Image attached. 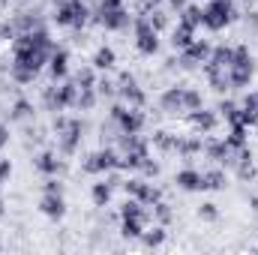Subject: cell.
Masks as SVG:
<instances>
[{"instance_id":"cell-39","label":"cell","mask_w":258,"mask_h":255,"mask_svg":"<svg viewBox=\"0 0 258 255\" xmlns=\"http://www.w3.org/2000/svg\"><path fill=\"white\" fill-rule=\"evenodd\" d=\"M0 216H3V201H0Z\"/></svg>"},{"instance_id":"cell-22","label":"cell","mask_w":258,"mask_h":255,"mask_svg":"<svg viewBox=\"0 0 258 255\" xmlns=\"http://www.w3.org/2000/svg\"><path fill=\"white\" fill-rule=\"evenodd\" d=\"M162 105H165V108H180V105H183V90H177V87L168 90V93L162 96Z\"/></svg>"},{"instance_id":"cell-25","label":"cell","mask_w":258,"mask_h":255,"mask_svg":"<svg viewBox=\"0 0 258 255\" xmlns=\"http://www.w3.org/2000/svg\"><path fill=\"white\" fill-rule=\"evenodd\" d=\"M36 165H39L45 174H54V171H57V159H54L51 153H42V156L36 159Z\"/></svg>"},{"instance_id":"cell-17","label":"cell","mask_w":258,"mask_h":255,"mask_svg":"<svg viewBox=\"0 0 258 255\" xmlns=\"http://www.w3.org/2000/svg\"><path fill=\"white\" fill-rule=\"evenodd\" d=\"M144 225V216H123V234L126 237H138Z\"/></svg>"},{"instance_id":"cell-6","label":"cell","mask_w":258,"mask_h":255,"mask_svg":"<svg viewBox=\"0 0 258 255\" xmlns=\"http://www.w3.org/2000/svg\"><path fill=\"white\" fill-rule=\"evenodd\" d=\"M120 165V159L111 153V150H102V153H93L90 159H87V171H108V168H117Z\"/></svg>"},{"instance_id":"cell-14","label":"cell","mask_w":258,"mask_h":255,"mask_svg":"<svg viewBox=\"0 0 258 255\" xmlns=\"http://www.w3.org/2000/svg\"><path fill=\"white\" fill-rule=\"evenodd\" d=\"M120 93L126 96L129 102H135V105H141V102H144V93L135 87V81H132L129 75H123V90H120Z\"/></svg>"},{"instance_id":"cell-1","label":"cell","mask_w":258,"mask_h":255,"mask_svg":"<svg viewBox=\"0 0 258 255\" xmlns=\"http://www.w3.org/2000/svg\"><path fill=\"white\" fill-rule=\"evenodd\" d=\"M249 78H252V60H249L246 45H240V48H234V57L228 66V81L234 87H243V84H249Z\"/></svg>"},{"instance_id":"cell-40","label":"cell","mask_w":258,"mask_h":255,"mask_svg":"<svg viewBox=\"0 0 258 255\" xmlns=\"http://www.w3.org/2000/svg\"><path fill=\"white\" fill-rule=\"evenodd\" d=\"M147 3H159V0H147Z\"/></svg>"},{"instance_id":"cell-2","label":"cell","mask_w":258,"mask_h":255,"mask_svg":"<svg viewBox=\"0 0 258 255\" xmlns=\"http://www.w3.org/2000/svg\"><path fill=\"white\" fill-rule=\"evenodd\" d=\"M228 21H231V3H228V0H213V3L204 9V21H201V24H207L210 30H222Z\"/></svg>"},{"instance_id":"cell-12","label":"cell","mask_w":258,"mask_h":255,"mask_svg":"<svg viewBox=\"0 0 258 255\" xmlns=\"http://www.w3.org/2000/svg\"><path fill=\"white\" fill-rule=\"evenodd\" d=\"M66 63H69V54H66L63 48H60V51H54V54H51V66H48V69H51V75H54V78H63V75H66Z\"/></svg>"},{"instance_id":"cell-33","label":"cell","mask_w":258,"mask_h":255,"mask_svg":"<svg viewBox=\"0 0 258 255\" xmlns=\"http://www.w3.org/2000/svg\"><path fill=\"white\" fill-rule=\"evenodd\" d=\"M147 21L153 24V30H159V27H165V15H159V12H153V15H150Z\"/></svg>"},{"instance_id":"cell-11","label":"cell","mask_w":258,"mask_h":255,"mask_svg":"<svg viewBox=\"0 0 258 255\" xmlns=\"http://www.w3.org/2000/svg\"><path fill=\"white\" fill-rule=\"evenodd\" d=\"M177 183L183 186V189H204V177L192 171V168H186V171H180L177 174Z\"/></svg>"},{"instance_id":"cell-34","label":"cell","mask_w":258,"mask_h":255,"mask_svg":"<svg viewBox=\"0 0 258 255\" xmlns=\"http://www.w3.org/2000/svg\"><path fill=\"white\" fill-rule=\"evenodd\" d=\"M156 213H159V219H162V222H168V219H171V210H168V204H156Z\"/></svg>"},{"instance_id":"cell-9","label":"cell","mask_w":258,"mask_h":255,"mask_svg":"<svg viewBox=\"0 0 258 255\" xmlns=\"http://www.w3.org/2000/svg\"><path fill=\"white\" fill-rule=\"evenodd\" d=\"M69 102H75V87H72V84H63L60 90H51V93H48V105H51V108H54V105L60 108V105H69Z\"/></svg>"},{"instance_id":"cell-27","label":"cell","mask_w":258,"mask_h":255,"mask_svg":"<svg viewBox=\"0 0 258 255\" xmlns=\"http://www.w3.org/2000/svg\"><path fill=\"white\" fill-rule=\"evenodd\" d=\"M183 105H186V108H201V96H198V93H195V90H183Z\"/></svg>"},{"instance_id":"cell-36","label":"cell","mask_w":258,"mask_h":255,"mask_svg":"<svg viewBox=\"0 0 258 255\" xmlns=\"http://www.w3.org/2000/svg\"><path fill=\"white\" fill-rule=\"evenodd\" d=\"M6 141H9V135H6V129L0 126V147H3V144H6Z\"/></svg>"},{"instance_id":"cell-15","label":"cell","mask_w":258,"mask_h":255,"mask_svg":"<svg viewBox=\"0 0 258 255\" xmlns=\"http://www.w3.org/2000/svg\"><path fill=\"white\" fill-rule=\"evenodd\" d=\"M171 42H174V45H177V48H186V45H189V42H192V27H189V24H183V21H180V27H177V30H174V39H171Z\"/></svg>"},{"instance_id":"cell-31","label":"cell","mask_w":258,"mask_h":255,"mask_svg":"<svg viewBox=\"0 0 258 255\" xmlns=\"http://www.w3.org/2000/svg\"><path fill=\"white\" fill-rule=\"evenodd\" d=\"M27 114H30V102H24V99H21V102H15L12 117H27Z\"/></svg>"},{"instance_id":"cell-24","label":"cell","mask_w":258,"mask_h":255,"mask_svg":"<svg viewBox=\"0 0 258 255\" xmlns=\"http://www.w3.org/2000/svg\"><path fill=\"white\" fill-rule=\"evenodd\" d=\"M108 198H111V186H108V183H96V186H93V201H96V207L108 204Z\"/></svg>"},{"instance_id":"cell-41","label":"cell","mask_w":258,"mask_h":255,"mask_svg":"<svg viewBox=\"0 0 258 255\" xmlns=\"http://www.w3.org/2000/svg\"><path fill=\"white\" fill-rule=\"evenodd\" d=\"M255 102H258V93H255Z\"/></svg>"},{"instance_id":"cell-23","label":"cell","mask_w":258,"mask_h":255,"mask_svg":"<svg viewBox=\"0 0 258 255\" xmlns=\"http://www.w3.org/2000/svg\"><path fill=\"white\" fill-rule=\"evenodd\" d=\"M222 186H225V174H222V171L204 174V189H222Z\"/></svg>"},{"instance_id":"cell-18","label":"cell","mask_w":258,"mask_h":255,"mask_svg":"<svg viewBox=\"0 0 258 255\" xmlns=\"http://www.w3.org/2000/svg\"><path fill=\"white\" fill-rule=\"evenodd\" d=\"M192 123H195V126H201V129H213V126H216V114L195 108V111H192Z\"/></svg>"},{"instance_id":"cell-8","label":"cell","mask_w":258,"mask_h":255,"mask_svg":"<svg viewBox=\"0 0 258 255\" xmlns=\"http://www.w3.org/2000/svg\"><path fill=\"white\" fill-rule=\"evenodd\" d=\"M114 117L120 120V126L126 129V132H138L141 129V114H135V111H126V108H114Z\"/></svg>"},{"instance_id":"cell-28","label":"cell","mask_w":258,"mask_h":255,"mask_svg":"<svg viewBox=\"0 0 258 255\" xmlns=\"http://www.w3.org/2000/svg\"><path fill=\"white\" fill-rule=\"evenodd\" d=\"M198 213H201V219H207V222H213V219L219 216V213H216V204H201Z\"/></svg>"},{"instance_id":"cell-3","label":"cell","mask_w":258,"mask_h":255,"mask_svg":"<svg viewBox=\"0 0 258 255\" xmlns=\"http://www.w3.org/2000/svg\"><path fill=\"white\" fill-rule=\"evenodd\" d=\"M99 12H102V15H99L102 24L111 27V30H120V27H126L129 24V15H126V9L120 6V0H102Z\"/></svg>"},{"instance_id":"cell-26","label":"cell","mask_w":258,"mask_h":255,"mask_svg":"<svg viewBox=\"0 0 258 255\" xmlns=\"http://www.w3.org/2000/svg\"><path fill=\"white\" fill-rule=\"evenodd\" d=\"M162 240H165V231H162V228H153L150 234H144V243H147V246H159Z\"/></svg>"},{"instance_id":"cell-16","label":"cell","mask_w":258,"mask_h":255,"mask_svg":"<svg viewBox=\"0 0 258 255\" xmlns=\"http://www.w3.org/2000/svg\"><path fill=\"white\" fill-rule=\"evenodd\" d=\"M135 198H138V201H144V204H156V201H159V192L153 189V186H147V183H141V180H138Z\"/></svg>"},{"instance_id":"cell-4","label":"cell","mask_w":258,"mask_h":255,"mask_svg":"<svg viewBox=\"0 0 258 255\" xmlns=\"http://www.w3.org/2000/svg\"><path fill=\"white\" fill-rule=\"evenodd\" d=\"M54 18H57V24H66V27H81L84 18H87V9H84L81 0H66Z\"/></svg>"},{"instance_id":"cell-35","label":"cell","mask_w":258,"mask_h":255,"mask_svg":"<svg viewBox=\"0 0 258 255\" xmlns=\"http://www.w3.org/2000/svg\"><path fill=\"white\" fill-rule=\"evenodd\" d=\"M9 171H12L9 159H0V180H6V177H9Z\"/></svg>"},{"instance_id":"cell-13","label":"cell","mask_w":258,"mask_h":255,"mask_svg":"<svg viewBox=\"0 0 258 255\" xmlns=\"http://www.w3.org/2000/svg\"><path fill=\"white\" fill-rule=\"evenodd\" d=\"M78 135H81V123H69L66 126V135H63V153H72L75 150V144H78Z\"/></svg>"},{"instance_id":"cell-7","label":"cell","mask_w":258,"mask_h":255,"mask_svg":"<svg viewBox=\"0 0 258 255\" xmlns=\"http://www.w3.org/2000/svg\"><path fill=\"white\" fill-rule=\"evenodd\" d=\"M42 213L51 216V219H60L63 216V198H60V192H48L42 198Z\"/></svg>"},{"instance_id":"cell-20","label":"cell","mask_w":258,"mask_h":255,"mask_svg":"<svg viewBox=\"0 0 258 255\" xmlns=\"http://www.w3.org/2000/svg\"><path fill=\"white\" fill-rule=\"evenodd\" d=\"M180 21H183V24H189V27H198V24H201V21H204V12H201V9H198V6H186V9H183V18H180Z\"/></svg>"},{"instance_id":"cell-21","label":"cell","mask_w":258,"mask_h":255,"mask_svg":"<svg viewBox=\"0 0 258 255\" xmlns=\"http://www.w3.org/2000/svg\"><path fill=\"white\" fill-rule=\"evenodd\" d=\"M228 147H240L243 150V144H246V132H243V126L240 123H234V129H231V135H228V141H225Z\"/></svg>"},{"instance_id":"cell-37","label":"cell","mask_w":258,"mask_h":255,"mask_svg":"<svg viewBox=\"0 0 258 255\" xmlns=\"http://www.w3.org/2000/svg\"><path fill=\"white\" fill-rule=\"evenodd\" d=\"M171 6H177V9H180V6H186V0H171Z\"/></svg>"},{"instance_id":"cell-19","label":"cell","mask_w":258,"mask_h":255,"mask_svg":"<svg viewBox=\"0 0 258 255\" xmlns=\"http://www.w3.org/2000/svg\"><path fill=\"white\" fill-rule=\"evenodd\" d=\"M93 66H96V69H111V66H114V51H111V48H99L96 57H93Z\"/></svg>"},{"instance_id":"cell-30","label":"cell","mask_w":258,"mask_h":255,"mask_svg":"<svg viewBox=\"0 0 258 255\" xmlns=\"http://www.w3.org/2000/svg\"><path fill=\"white\" fill-rule=\"evenodd\" d=\"M12 75H15L18 81H33V75H36V72H30V69H21V66H15V69H12Z\"/></svg>"},{"instance_id":"cell-5","label":"cell","mask_w":258,"mask_h":255,"mask_svg":"<svg viewBox=\"0 0 258 255\" xmlns=\"http://www.w3.org/2000/svg\"><path fill=\"white\" fill-rule=\"evenodd\" d=\"M135 27H138V33H135V36H138V51H141V54H153V51L159 48V39H156L153 24H150L147 18H138Z\"/></svg>"},{"instance_id":"cell-38","label":"cell","mask_w":258,"mask_h":255,"mask_svg":"<svg viewBox=\"0 0 258 255\" xmlns=\"http://www.w3.org/2000/svg\"><path fill=\"white\" fill-rule=\"evenodd\" d=\"M252 207H255V213H258V198H252Z\"/></svg>"},{"instance_id":"cell-29","label":"cell","mask_w":258,"mask_h":255,"mask_svg":"<svg viewBox=\"0 0 258 255\" xmlns=\"http://www.w3.org/2000/svg\"><path fill=\"white\" fill-rule=\"evenodd\" d=\"M75 102H78L81 108H90V105H93V90H90V87H84V93H81Z\"/></svg>"},{"instance_id":"cell-32","label":"cell","mask_w":258,"mask_h":255,"mask_svg":"<svg viewBox=\"0 0 258 255\" xmlns=\"http://www.w3.org/2000/svg\"><path fill=\"white\" fill-rule=\"evenodd\" d=\"M78 84H81V90H84V87H93V72H90V69H84V72L78 75Z\"/></svg>"},{"instance_id":"cell-10","label":"cell","mask_w":258,"mask_h":255,"mask_svg":"<svg viewBox=\"0 0 258 255\" xmlns=\"http://www.w3.org/2000/svg\"><path fill=\"white\" fill-rule=\"evenodd\" d=\"M207 54H210V45H207V42H189V45H186V57H183V63L189 66V63H195V60H204V57H207Z\"/></svg>"}]
</instances>
